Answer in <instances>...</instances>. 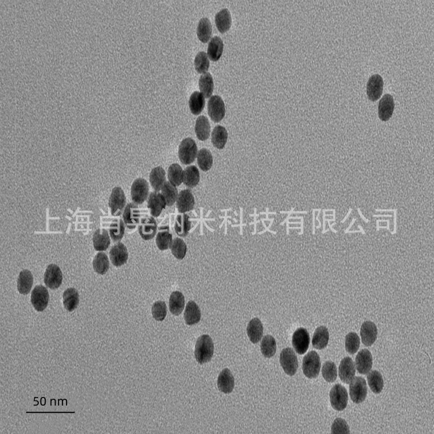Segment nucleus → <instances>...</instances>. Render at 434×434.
<instances>
[{"label":"nucleus","mask_w":434,"mask_h":434,"mask_svg":"<svg viewBox=\"0 0 434 434\" xmlns=\"http://www.w3.org/2000/svg\"><path fill=\"white\" fill-rule=\"evenodd\" d=\"M214 350L212 339L208 335L200 337L195 346V356L196 361L201 364L209 362L213 356Z\"/></svg>","instance_id":"nucleus-1"},{"label":"nucleus","mask_w":434,"mask_h":434,"mask_svg":"<svg viewBox=\"0 0 434 434\" xmlns=\"http://www.w3.org/2000/svg\"><path fill=\"white\" fill-rule=\"evenodd\" d=\"M303 369L304 375L309 379L316 378L320 374L321 361L315 351H310L304 358Z\"/></svg>","instance_id":"nucleus-2"},{"label":"nucleus","mask_w":434,"mask_h":434,"mask_svg":"<svg viewBox=\"0 0 434 434\" xmlns=\"http://www.w3.org/2000/svg\"><path fill=\"white\" fill-rule=\"evenodd\" d=\"M197 155L196 144L191 138H187L181 142L179 149V157L181 162L189 164L194 162Z\"/></svg>","instance_id":"nucleus-3"},{"label":"nucleus","mask_w":434,"mask_h":434,"mask_svg":"<svg viewBox=\"0 0 434 434\" xmlns=\"http://www.w3.org/2000/svg\"><path fill=\"white\" fill-rule=\"evenodd\" d=\"M330 403L335 410L344 411L348 403V393L346 388L337 384L330 390L329 393Z\"/></svg>","instance_id":"nucleus-4"},{"label":"nucleus","mask_w":434,"mask_h":434,"mask_svg":"<svg viewBox=\"0 0 434 434\" xmlns=\"http://www.w3.org/2000/svg\"><path fill=\"white\" fill-rule=\"evenodd\" d=\"M350 395L355 404H360L364 402L368 392L365 380L360 376L354 378L350 383Z\"/></svg>","instance_id":"nucleus-5"},{"label":"nucleus","mask_w":434,"mask_h":434,"mask_svg":"<svg viewBox=\"0 0 434 434\" xmlns=\"http://www.w3.org/2000/svg\"><path fill=\"white\" fill-rule=\"evenodd\" d=\"M280 362L285 373L289 376L294 375L298 368V361L296 354L291 348L287 347L280 354Z\"/></svg>","instance_id":"nucleus-6"},{"label":"nucleus","mask_w":434,"mask_h":434,"mask_svg":"<svg viewBox=\"0 0 434 434\" xmlns=\"http://www.w3.org/2000/svg\"><path fill=\"white\" fill-rule=\"evenodd\" d=\"M149 185L146 180L138 179L134 181L131 188V199L136 205H142L149 195Z\"/></svg>","instance_id":"nucleus-7"},{"label":"nucleus","mask_w":434,"mask_h":434,"mask_svg":"<svg viewBox=\"0 0 434 434\" xmlns=\"http://www.w3.org/2000/svg\"><path fill=\"white\" fill-rule=\"evenodd\" d=\"M126 198L121 188L113 189L109 199V207L113 216H121L126 206Z\"/></svg>","instance_id":"nucleus-8"},{"label":"nucleus","mask_w":434,"mask_h":434,"mask_svg":"<svg viewBox=\"0 0 434 434\" xmlns=\"http://www.w3.org/2000/svg\"><path fill=\"white\" fill-rule=\"evenodd\" d=\"M208 114L213 122H220L225 117V104L220 96L215 95L211 97L208 102Z\"/></svg>","instance_id":"nucleus-9"},{"label":"nucleus","mask_w":434,"mask_h":434,"mask_svg":"<svg viewBox=\"0 0 434 434\" xmlns=\"http://www.w3.org/2000/svg\"><path fill=\"white\" fill-rule=\"evenodd\" d=\"M49 294L48 289L43 286H36L31 295V303L38 312H43L48 307Z\"/></svg>","instance_id":"nucleus-10"},{"label":"nucleus","mask_w":434,"mask_h":434,"mask_svg":"<svg viewBox=\"0 0 434 434\" xmlns=\"http://www.w3.org/2000/svg\"><path fill=\"white\" fill-rule=\"evenodd\" d=\"M63 280V275L59 266L55 264H51L45 272L44 281L46 286L51 289L59 288Z\"/></svg>","instance_id":"nucleus-11"},{"label":"nucleus","mask_w":434,"mask_h":434,"mask_svg":"<svg viewBox=\"0 0 434 434\" xmlns=\"http://www.w3.org/2000/svg\"><path fill=\"white\" fill-rule=\"evenodd\" d=\"M384 82L379 74H374L370 78L366 86L368 97L372 102L379 100L383 93Z\"/></svg>","instance_id":"nucleus-12"},{"label":"nucleus","mask_w":434,"mask_h":434,"mask_svg":"<svg viewBox=\"0 0 434 434\" xmlns=\"http://www.w3.org/2000/svg\"><path fill=\"white\" fill-rule=\"evenodd\" d=\"M292 342V346L297 354H305L308 350L310 344V336L308 330L304 328L297 329L293 334Z\"/></svg>","instance_id":"nucleus-13"},{"label":"nucleus","mask_w":434,"mask_h":434,"mask_svg":"<svg viewBox=\"0 0 434 434\" xmlns=\"http://www.w3.org/2000/svg\"><path fill=\"white\" fill-rule=\"evenodd\" d=\"M395 107L394 98L390 94H386L380 101L378 106V116L381 121H388L393 114Z\"/></svg>","instance_id":"nucleus-14"},{"label":"nucleus","mask_w":434,"mask_h":434,"mask_svg":"<svg viewBox=\"0 0 434 434\" xmlns=\"http://www.w3.org/2000/svg\"><path fill=\"white\" fill-rule=\"evenodd\" d=\"M355 364L359 374L366 375L370 373L373 365V357L368 349H362L355 358Z\"/></svg>","instance_id":"nucleus-15"},{"label":"nucleus","mask_w":434,"mask_h":434,"mask_svg":"<svg viewBox=\"0 0 434 434\" xmlns=\"http://www.w3.org/2000/svg\"><path fill=\"white\" fill-rule=\"evenodd\" d=\"M140 217L141 214L137 205L135 204L134 203L127 205L124 210L123 219L128 229H135L139 224Z\"/></svg>","instance_id":"nucleus-16"},{"label":"nucleus","mask_w":434,"mask_h":434,"mask_svg":"<svg viewBox=\"0 0 434 434\" xmlns=\"http://www.w3.org/2000/svg\"><path fill=\"white\" fill-rule=\"evenodd\" d=\"M158 229L157 223L154 217H146L142 219L139 226V232L145 241H150L155 237Z\"/></svg>","instance_id":"nucleus-17"},{"label":"nucleus","mask_w":434,"mask_h":434,"mask_svg":"<svg viewBox=\"0 0 434 434\" xmlns=\"http://www.w3.org/2000/svg\"><path fill=\"white\" fill-rule=\"evenodd\" d=\"M129 257L126 247L122 243L114 245L110 251V258L111 262L116 267H120L125 264Z\"/></svg>","instance_id":"nucleus-18"},{"label":"nucleus","mask_w":434,"mask_h":434,"mask_svg":"<svg viewBox=\"0 0 434 434\" xmlns=\"http://www.w3.org/2000/svg\"><path fill=\"white\" fill-rule=\"evenodd\" d=\"M166 206V201L162 194L158 192L151 193L148 199V208L150 210L152 217H159Z\"/></svg>","instance_id":"nucleus-19"},{"label":"nucleus","mask_w":434,"mask_h":434,"mask_svg":"<svg viewBox=\"0 0 434 434\" xmlns=\"http://www.w3.org/2000/svg\"><path fill=\"white\" fill-rule=\"evenodd\" d=\"M377 326L373 322L367 321L362 324L360 334L362 344L366 346L373 345L378 337Z\"/></svg>","instance_id":"nucleus-20"},{"label":"nucleus","mask_w":434,"mask_h":434,"mask_svg":"<svg viewBox=\"0 0 434 434\" xmlns=\"http://www.w3.org/2000/svg\"><path fill=\"white\" fill-rule=\"evenodd\" d=\"M355 375V366L353 359L347 357L342 359L339 367V376L342 382L349 384Z\"/></svg>","instance_id":"nucleus-21"},{"label":"nucleus","mask_w":434,"mask_h":434,"mask_svg":"<svg viewBox=\"0 0 434 434\" xmlns=\"http://www.w3.org/2000/svg\"><path fill=\"white\" fill-rule=\"evenodd\" d=\"M177 208L180 213H185L192 210L195 206V199L189 189L181 191L177 199Z\"/></svg>","instance_id":"nucleus-22"},{"label":"nucleus","mask_w":434,"mask_h":434,"mask_svg":"<svg viewBox=\"0 0 434 434\" xmlns=\"http://www.w3.org/2000/svg\"><path fill=\"white\" fill-rule=\"evenodd\" d=\"M217 384L219 390L224 393L229 394L232 392L235 387V379L229 369L223 370L219 375Z\"/></svg>","instance_id":"nucleus-23"},{"label":"nucleus","mask_w":434,"mask_h":434,"mask_svg":"<svg viewBox=\"0 0 434 434\" xmlns=\"http://www.w3.org/2000/svg\"><path fill=\"white\" fill-rule=\"evenodd\" d=\"M247 336L253 344H257L263 336V327L262 322L258 318L252 319L247 328Z\"/></svg>","instance_id":"nucleus-24"},{"label":"nucleus","mask_w":434,"mask_h":434,"mask_svg":"<svg viewBox=\"0 0 434 434\" xmlns=\"http://www.w3.org/2000/svg\"><path fill=\"white\" fill-rule=\"evenodd\" d=\"M185 323L188 325H195L201 319V311L198 305L193 301H189L184 312Z\"/></svg>","instance_id":"nucleus-25"},{"label":"nucleus","mask_w":434,"mask_h":434,"mask_svg":"<svg viewBox=\"0 0 434 434\" xmlns=\"http://www.w3.org/2000/svg\"><path fill=\"white\" fill-rule=\"evenodd\" d=\"M93 246L95 250L104 251L107 250L111 243L108 231L105 229H98L93 235Z\"/></svg>","instance_id":"nucleus-26"},{"label":"nucleus","mask_w":434,"mask_h":434,"mask_svg":"<svg viewBox=\"0 0 434 434\" xmlns=\"http://www.w3.org/2000/svg\"><path fill=\"white\" fill-rule=\"evenodd\" d=\"M329 340V334L327 328L324 326L318 327L313 335L312 345L314 348L322 350L326 347Z\"/></svg>","instance_id":"nucleus-27"},{"label":"nucleus","mask_w":434,"mask_h":434,"mask_svg":"<svg viewBox=\"0 0 434 434\" xmlns=\"http://www.w3.org/2000/svg\"><path fill=\"white\" fill-rule=\"evenodd\" d=\"M185 307V297L180 291H174L169 299V310L175 316H179Z\"/></svg>","instance_id":"nucleus-28"},{"label":"nucleus","mask_w":434,"mask_h":434,"mask_svg":"<svg viewBox=\"0 0 434 434\" xmlns=\"http://www.w3.org/2000/svg\"><path fill=\"white\" fill-rule=\"evenodd\" d=\"M33 285V276L30 271L23 270L20 273L18 279L17 288L20 293L27 295Z\"/></svg>","instance_id":"nucleus-29"},{"label":"nucleus","mask_w":434,"mask_h":434,"mask_svg":"<svg viewBox=\"0 0 434 434\" xmlns=\"http://www.w3.org/2000/svg\"><path fill=\"white\" fill-rule=\"evenodd\" d=\"M224 51V43L220 37H214L209 44L208 56L209 59L213 61H217L220 59Z\"/></svg>","instance_id":"nucleus-30"},{"label":"nucleus","mask_w":434,"mask_h":434,"mask_svg":"<svg viewBox=\"0 0 434 434\" xmlns=\"http://www.w3.org/2000/svg\"><path fill=\"white\" fill-rule=\"evenodd\" d=\"M80 303L79 294L77 289L70 288L63 293V303L64 308L71 312L75 310Z\"/></svg>","instance_id":"nucleus-31"},{"label":"nucleus","mask_w":434,"mask_h":434,"mask_svg":"<svg viewBox=\"0 0 434 434\" xmlns=\"http://www.w3.org/2000/svg\"><path fill=\"white\" fill-rule=\"evenodd\" d=\"M211 126L208 118L202 115L198 117L195 125V133L201 141H206L210 135Z\"/></svg>","instance_id":"nucleus-32"},{"label":"nucleus","mask_w":434,"mask_h":434,"mask_svg":"<svg viewBox=\"0 0 434 434\" xmlns=\"http://www.w3.org/2000/svg\"><path fill=\"white\" fill-rule=\"evenodd\" d=\"M215 22L219 31L225 33L228 31L231 24V18L230 12L226 8L218 12L215 16Z\"/></svg>","instance_id":"nucleus-33"},{"label":"nucleus","mask_w":434,"mask_h":434,"mask_svg":"<svg viewBox=\"0 0 434 434\" xmlns=\"http://www.w3.org/2000/svg\"><path fill=\"white\" fill-rule=\"evenodd\" d=\"M150 182L152 188L156 192H159L162 189L166 182V172L160 166L152 169L150 175Z\"/></svg>","instance_id":"nucleus-34"},{"label":"nucleus","mask_w":434,"mask_h":434,"mask_svg":"<svg viewBox=\"0 0 434 434\" xmlns=\"http://www.w3.org/2000/svg\"><path fill=\"white\" fill-rule=\"evenodd\" d=\"M228 131L224 127L218 125L214 127L212 133V142L214 147L222 150L228 140Z\"/></svg>","instance_id":"nucleus-35"},{"label":"nucleus","mask_w":434,"mask_h":434,"mask_svg":"<svg viewBox=\"0 0 434 434\" xmlns=\"http://www.w3.org/2000/svg\"><path fill=\"white\" fill-rule=\"evenodd\" d=\"M159 230L156 238V246L160 250H168L173 242L172 235L169 232L168 226L160 227Z\"/></svg>","instance_id":"nucleus-36"},{"label":"nucleus","mask_w":434,"mask_h":434,"mask_svg":"<svg viewBox=\"0 0 434 434\" xmlns=\"http://www.w3.org/2000/svg\"><path fill=\"white\" fill-rule=\"evenodd\" d=\"M200 181V173L195 166L186 168L183 172V183L187 187H195Z\"/></svg>","instance_id":"nucleus-37"},{"label":"nucleus","mask_w":434,"mask_h":434,"mask_svg":"<svg viewBox=\"0 0 434 434\" xmlns=\"http://www.w3.org/2000/svg\"><path fill=\"white\" fill-rule=\"evenodd\" d=\"M212 35V26L210 20L207 18L201 19L197 28L198 39L203 43L208 42Z\"/></svg>","instance_id":"nucleus-38"},{"label":"nucleus","mask_w":434,"mask_h":434,"mask_svg":"<svg viewBox=\"0 0 434 434\" xmlns=\"http://www.w3.org/2000/svg\"><path fill=\"white\" fill-rule=\"evenodd\" d=\"M367 380L371 390L375 394H380L382 392L384 380L382 374L379 371L374 370L370 372L367 375Z\"/></svg>","instance_id":"nucleus-39"},{"label":"nucleus","mask_w":434,"mask_h":434,"mask_svg":"<svg viewBox=\"0 0 434 434\" xmlns=\"http://www.w3.org/2000/svg\"><path fill=\"white\" fill-rule=\"evenodd\" d=\"M189 106L190 110L193 115H199L205 106V98L204 95L197 91L194 92L190 97Z\"/></svg>","instance_id":"nucleus-40"},{"label":"nucleus","mask_w":434,"mask_h":434,"mask_svg":"<svg viewBox=\"0 0 434 434\" xmlns=\"http://www.w3.org/2000/svg\"><path fill=\"white\" fill-rule=\"evenodd\" d=\"M191 228V222L187 214H183L177 216L175 226V231L180 237L187 236Z\"/></svg>","instance_id":"nucleus-41"},{"label":"nucleus","mask_w":434,"mask_h":434,"mask_svg":"<svg viewBox=\"0 0 434 434\" xmlns=\"http://www.w3.org/2000/svg\"><path fill=\"white\" fill-rule=\"evenodd\" d=\"M93 267L98 274L105 275L110 268L109 259L106 254L101 252L96 255L93 260Z\"/></svg>","instance_id":"nucleus-42"},{"label":"nucleus","mask_w":434,"mask_h":434,"mask_svg":"<svg viewBox=\"0 0 434 434\" xmlns=\"http://www.w3.org/2000/svg\"><path fill=\"white\" fill-rule=\"evenodd\" d=\"M197 160L198 166L202 171L208 172L213 166V156L208 149L202 148L197 152Z\"/></svg>","instance_id":"nucleus-43"},{"label":"nucleus","mask_w":434,"mask_h":434,"mask_svg":"<svg viewBox=\"0 0 434 434\" xmlns=\"http://www.w3.org/2000/svg\"><path fill=\"white\" fill-rule=\"evenodd\" d=\"M199 86L201 92L205 98H208L212 96L214 90V81L209 73H206L201 77Z\"/></svg>","instance_id":"nucleus-44"},{"label":"nucleus","mask_w":434,"mask_h":434,"mask_svg":"<svg viewBox=\"0 0 434 434\" xmlns=\"http://www.w3.org/2000/svg\"><path fill=\"white\" fill-rule=\"evenodd\" d=\"M162 195L166 201V205L172 206L177 201L178 195V190L175 185H173L169 181L165 182L162 189Z\"/></svg>","instance_id":"nucleus-45"},{"label":"nucleus","mask_w":434,"mask_h":434,"mask_svg":"<svg viewBox=\"0 0 434 434\" xmlns=\"http://www.w3.org/2000/svg\"><path fill=\"white\" fill-rule=\"evenodd\" d=\"M125 223L121 220H114L110 225V235L114 242H119L125 234Z\"/></svg>","instance_id":"nucleus-46"},{"label":"nucleus","mask_w":434,"mask_h":434,"mask_svg":"<svg viewBox=\"0 0 434 434\" xmlns=\"http://www.w3.org/2000/svg\"><path fill=\"white\" fill-rule=\"evenodd\" d=\"M260 350L264 357L271 358L274 356L276 351V342L275 338L271 336L264 337L260 344Z\"/></svg>","instance_id":"nucleus-47"},{"label":"nucleus","mask_w":434,"mask_h":434,"mask_svg":"<svg viewBox=\"0 0 434 434\" xmlns=\"http://www.w3.org/2000/svg\"><path fill=\"white\" fill-rule=\"evenodd\" d=\"M183 171L179 164L174 163L168 169L169 182L176 187L180 186L183 182Z\"/></svg>","instance_id":"nucleus-48"},{"label":"nucleus","mask_w":434,"mask_h":434,"mask_svg":"<svg viewBox=\"0 0 434 434\" xmlns=\"http://www.w3.org/2000/svg\"><path fill=\"white\" fill-rule=\"evenodd\" d=\"M170 249L172 254L178 259H183L187 254V246L183 239L177 238L173 240Z\"/></svg>","instance_id":"nucleus-49"},{"label":"nucleus","mask_w":434,"mask_h":434,"mask_svg":"<svg viewBox=\"0 0 434 434\" xmlns=\"http://www.w3.org/2000/svg\"><path fill=\"white\" fill-rule=\"evenodd\" d=\"M322 375L326 382L332 383L337 378V369L336 363L332 361H326L322 368Z\"/></svg>","instance_id":"nucleus-50"},{"label":"nucleus","mask_w":434,"mask_h":434,"mask_svg":"<svg viewBox=\"0 0 434 434\" xmlns=\"http://www.w3.org/2000/svg\"><path fill=\"white\" fill-rule=\"evenodd\" d=\"M360 345V340L355 332H350L346 337L345 348L347 352L354 354L357 352Z\"/></svg>","instance_id":"nucleus-51"},{"label":"nucleus","mask_w":434,"mask_h":434,"mask_svg":"<svg viewBox=\"0 0 434 434\" xmlns=\"http://www.w3.org/2000/svg\"><path fill=\"white\" fill-rule=\"evenodd\" d=\"M210 67L208 56L205 52L197 53L195 59V68L196 72L199 74L206 73Z\"/></svg>","instance_id":"nucleus-52"},{"label":"nucleus","mask_w":434,"mask_h":434,"mask_svg":"<svg viewBox=\"0 0 434 434\" xmlns=\"http://www.w3.org/2000/svg\"><path fill=\"white\" fill-rule=\"evenodd\" d=\"M152 314L154 319L158 321H162L167 315V307L163 301H157L152 307Z\"/></svg>","instance_id":"nucleus-53"},{"label":"nucleus","mask_w":434,"mask_h":434,"mask_svg":"<svg viewBox=\"0 0 434 434\" xmlns=\"http://www.w3.org/2000/svg\"><path fill=\"white\" fill-rule=\"evenodd\" d=\"M333 434H349L350 427L346 421L342 418H337L334 420L331 427Z\"/></svg>","instance_id":"nucleus-54"}]
</instances>
